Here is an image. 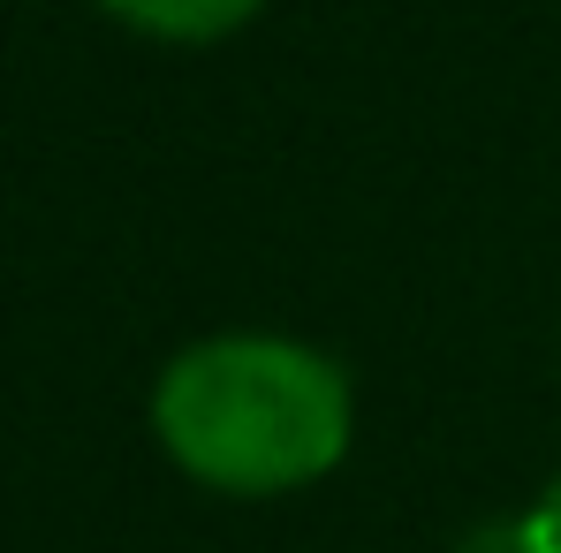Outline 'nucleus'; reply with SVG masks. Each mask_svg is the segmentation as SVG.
<instances>
[{"label":"nucleus","instance_id":"obj_1","mask_svg":"<svg viewBox=\"0 0 561 553\" xmlns=\"http://www.w3.org/2000/svg\"><path fill=\"white\" fill-rule=\"evenodd\" d=\"M168 462L236 500L296 493L350 448V379L334 357L280 334H213L152 387Z\"/></svg>","mask_w":561,"mask_h":553},{"label":"nucleus","instance_id":"obj_2","mask_svg":"<svg viewBox=\"0 0 561 553\" xmlns=\"http://www.w3.org/2000/svg\"><path fill=\"white\" fill-rule=\"evenodd\" d=\"M106 15H122L145 38H175V46H213L228 31H243L266 0H99Z\"/></svg>","mask_w":561,"mask_h":553},{"label":"nucleus","instance_id":"obj_3","mask_svg":"<svg viewBox=\"0 0 561 553\" xmlns=\"http://www.w3.org/2000/svg\"><path fill=\"white\" fill-rule=\"evenodd\" d=\"M463 553H539V539H531V516H524V523H493V531H470Z\"/></svg>","mask_w":561,"mask_h":553},{"label":"nucleus","instance_id":"obj_4","mask_svg":"<svg viewBox=\"0 0 561 553\" xmlns=\"http://www.w3.org/2000/svg\"><path fill=\"white\" fill-rule=\"evenodd\" d=\"M531 539H539V553H561V477L539 493V508H531Z\"/></svg>","mask_w":561,"mask_h":553}]
</instances>
